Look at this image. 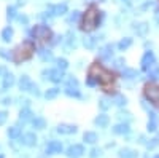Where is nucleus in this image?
I'll list each match as a JSON object with an SVG mask.
<instances>
[{
  "label": "nucleus",
  "mask_w": 159,
  "mask_h": 158,
  "mask_svg": "<svg viewBox=\"0 0 159 158\" xmlns=\"http://www.w3.org/2000/svg\"><path fill=\"white\" fill-rule=\"evenodd\" d=\"M0 72H2V69H0Z\"/></svg>",
  "instance_id": "f3484780"
},
{
  "label": "nucleus",
  "mask_w": 159,
  "mask_h": 158,
  "mask_svg": "<svg viewBox=\"0 0 159 158\" xmlns=\"http://www.w3.org/2000/svg\"><path fill=\"white\" fill-rule=\"evenodd\" d=\"M145 96H147L153 104H159V86L147 85L145 86Z\"/></svg>",
  "instance_id": "7ed1b4c3"
},
{
  "label": "nucleus",
  "mask_w": 159,
  "mask_h": 158,
  "mask_svg": "<svg viewBox=\"0 0 159 158\" xmlns=\"http://www.w3.org/2000/svg\"><path fill=\"white\" fill-rule=\"evenodd\" d=\"M57 94V88H51L49 93H46V98H52V96H56Z\"/></svg>",
  "instance_id": "ddd939ff"
},
{
  "label": "nucleus",
  "mask_w": 159,
  "mask_h": 158,
  "mask_svg": "<svg viewBox=\"0 0 159 158\" xmlns=\"http://www.w3.org/2000/svg\"><path fill=\"white\" fill-rule=\"evenodd\" d=\"M156 19H157V22H159V15H157V18H156Z\"/></svg>",
  "instance_id": "dca6fc26"
},
{
  "label": "nucleus",
  "mask_w": 159,
  "mask_h": 158,
  "mask_svg": "<svg viewBox=\"0 0 159 158\" xmlns=\"http://www.w3.org/2000/svg\"><path fill=\"white\" fill-rule=\"evenodd\" d=\"M123 74H124L127 78H134V77H137V72H135V70H132V69H126Z\"/></svg>",
  "instance_id": "9b49d317"
},
{
  "label": "nucleus",
  "mask_w": 159,
  "mask_h": 158,
  "mask_svg": "<svg viewBox=\"0 0 159 158\" xmlns=\"http://www.w3.org/2000/svg\"><path fill=\"white\" fill-rule=\"evenodd\" d=\"M32 88V82L29 80L27 77H22V80H21V89H29Z\"/></svg>",
  "instance_id": "0eeeda50"
},
{
  "label": "nucleus",
  "mask_w": 159,
  "mask_h": 158,
  "mask_svg": "<svg viewBox=\"0 0 159 158\" xmlns=\"http://www.w3.org/2000/svg\"><path fill=\"white\" fill-rule=\"evenodd\" d=\"M130 43H132V40H130V38H126V40H123L121 43H119V48H121V50H124V48H127Z\"/></svg>",
  "instance_id": "f8f14e48"
},
{
  "label": "nucleus",
  "mask_w": 159,
  "mask_h": 158,
  "mask_svg": "<svg viewBox=\"0 0 159 158\" xmlns=\"http://www.w3.org/2000/svg\"><path fill=\"white\" fill-rule=\"evenodd\" d=\"M59 65H61V67L64 69V67H65V65H67V62H65L64 59H59Z\"/></svg>",
  "instance_id": "2eb2a0df"
},
{
  "label": "nucleus",
  "mask_w": 159,
  "mask_h": 158,
  "mask_svg": "<svg viewBox=\"0 0 159 158\" xmlns=\"http://www.w3.org/2000/svg\"><path fill=\"white\" fill-rule=\"evenodd\" d=\"M99 22V13L96 8H91L88 13H86V16H84V22H83V29L86 31H91V29H94L96 26Z\"/></svg>",
  "instance_id": "f03ea898"
},
{
  "label": "nucleus",
  "mask_w": 159,
  "mask_h": 158,
  "mask_svg": "<svg viewBox=\"0 0 159 158\" xmlns=\"http://www.w3.org/2000/svg\"><path fill=\"white\" fill-rule=\"evenodd\" d=\"M11 35H13V31H11L10 27L3 29V32H2V38H3V40H10V38H11Z\"/></svg>",
  "instance_id": "6e6552de"
},
{
  "label": "nucleus",
  "mask_w": 159,
  "mask_h": 158,
  "mask_svg": "<svg viewBox=\"0 0 159 158\" xmlns=\"http://www.w3.org/2000/svg\"><path fill=\"white\" fill-rule=\"evenodd\" d=\"M153 59H154V58H153V53H147V55L143 56V59H142V67H143V69H150Z\"/></svg>",
  "instance_id": "39448f33"
},
{
  "label": "nucleus",
  "mask_w": 159,
  "mask_h": 158,
  "mask_svg": "<svg viewBox=\"0 0 159 158\" xmlns=\"http://www.w3.org/2000/svg\"><path fill=\"white\" fill-rule=\"evenodd\" d=\"M65 10H67V7H65V5H59V7L56 8V11H57V15H62V13H64Z\"/></svg>",
  "instance_id": "4468645a"
},
{
  "label": "nucleus",
  "mask_w": 159,
  "mask_h": 158,
  "mask_svg": "<svg viewBox=\"0 0 159 158\" xmlns=\"http://www.w3.org/2000/svg\"><path fill=\"white\" fill-rule=\"evenodd\" d=\"M51 78H52V80H54V82H59L61 80V78H62V72L61 70H54V72H51Z\"/></svg>",
  "instance_id": "9d476101"
},
{
  "label": "nucleus",
  "mask_w": 159,
  "mask_h": 158,
  "mask_svg": "<svg viewBox=\"0 0 159 158\" xmlns=\"http://www.w3.org/2000/svg\"><path fill=\"white\" fill-rule=\"evenodd\" d=\"M135 31H137L139 35H147V32H148V24H145V22L139 24L137 27H135Z\"/></svg>",
  "instance_id": "423d86ee"
},
{
  "label": "nucleus",
  "mask_w": 159,
  "mask_h": 158,
  "mask_svg": "<svg viewBox=\"0 0 159 158\" xmlns=\"http://www.w3.org/2000/svg\"><path fill=\"white\" fill-rule=\"evenodd\" d=\"M34 35L37 38H43V40H46L48 37H51V31L46 27V26H37V27L34 29Z\"/></svg>",
  "instance_id": "20e7f679"
},
{
  "label": "nucleus",
  "mask_w": 159,
  "mask_h": 158,
  "mask_svg": "<svg viewBox=\"0 0 159 158\" xmlns=\"http://www.w3.org/2000/svg\"><path fill=\"white\" fill-rule=\"evenodd\" d=\"M34 50H35V48H34V43H32V42H24V43L15 51V61L19 62V61H22V59L30 58V55H32Z\"/></svg>",
  "instance_id": "f257e3e1"
},
{
  "label": "nucleus",
  "mask_w": 159,
  "mask_h": 158,
  "mask_svg": "<svg viewBox=\"0 0 159 158\" xmlns=\"http://www.w3.org/2000/svg\"><path fill=\"white\" fill-rule=\"evenodd\" d=\"M13 82H15L13 75H7V77H5V82H3V86H5V88H8V86H11V85H13Z\"/></svg>",
  "instance_id": "1a4fd4ad"
}]
</instances>
